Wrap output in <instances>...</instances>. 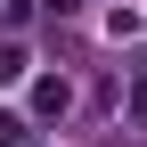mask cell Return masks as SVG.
Returning <instances> with one entry per match:
<instances>
[{
    "instance_id": "obj_1",
    "label": "cell",
    "mask_w": 147,
    "mask_h": 147,
    "mask_svg": "<svg viewBox=\"0 0 147 147\" xmlns=\"http://www.w3.org/2000/svg\"><path fill=\"white\" fill-rule=\"evenodd\" d=\"M74 106V90L57 82V74H49V82H33V115H65Z\"/></svg>"
},
{
    "instance_id": "obj_2",
    "label": "cell",
    "mask_w": 147,
    "mask_h": 147,
    "mask_svg": "<svg viewBox=\"0 0 147 147\" xmlns=\"http://www.w3.org/2000/svg\"><path fill=\"white\" fill-rule=\"evenodd\" d=\"M25 65H33L25 41H0V82H25Z\"/></svg>"
},
{
    "instance_id": "obj_3",
    "label": "cell",
    "mask_w": 147,
    "mask_h": 147,
    "mask_svg": "<svg viewBox=\"0 0 147 147\" xmlns=\"http://www.w3.org/2000/svg\"><path fill=\"white\" fill-rule=\"evenodd\" d=\"M0 147H25V115H0Z\"/></svg>"
},
{
    "instance_id": "obj_4",
    "label": "cell",
    "mask_w": 147,
    "mask_h": 147,
    "mask_svg": "<svg viewBox=\"0 0 147 147\" xmlns=\"http://www.w3.org/2000/svg\"><path fill=\"white\" fill-rule=\"evenodd\" d=\"M123 106H131V123H147V82H131V98H123Z\"/></svg>"
}]
</instances>
